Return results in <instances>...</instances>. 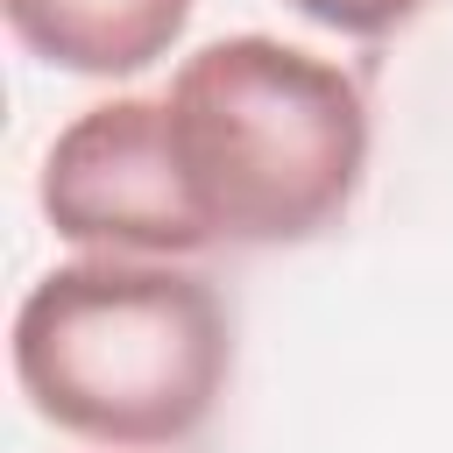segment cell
Listing matches in <instances>:
<instances>
[{
    "label": "cell",
    "mask_w": 453,
    "mask_h": 453,
    "mask_svg": "<svg viewBox=\"0 0 453 453\" xmlns=\"http://www.w3.org/2000/svg\"><path fill=\"white\" fill-rule=\"evenodd\" d=\"M14 382L71 439L184 446L234 382V311L184 262L85 255L21 290Z\"/></svg>",
    "instance_id": "obj_1"
},
{
    "label": "cell",
    "mask_w": 453,
    "mask_h": 453,
    "mask_svg": "<svg viewBox=\"0 0 453 453\" xmlns=\"http://www.w3.org/2000/svg\"><path fill=\"white\" fill-rule=\"evenodd\" d=\"M163 113L212 248H304L361 198L368 99L333 57L219 35L177 64Z\"/></svg>",
    "instance_id": "obj_2"
},
{
    "label": "cell",
    "mask_w": 453,
    "mask_h": 453,
    "mask_svg": "<svg viewBox=\"0 0 453 453\" xmlns=\"http://www.w3.org/2000/svg\"><path fill=\"white\" fill-rule=\"evenodd\" d=\"M35 205L85 255L184 262L212 248L170 149V113L163 99H142V92L99 99L71 127H57V142L42 149Z\"/></svg>",
    "instance_id": "obj_3"
},
{
    "label": "cell",
    "mask_w": 453,
    "mask_h": 453,
    "mask_svg": "<svg viewBox=\"0 0 453 453\" xmlns=\"http://www.w3.org/2000/svg\"><path fill=\"white\" fill-rule=\"evenodd\" d=\"M14 42L71 78H134L177 50L191 0H0Z\"/></svg>",
    "instance_id": "obj_4"
},
{
    "label": "cell",
    "mask_w": 453,
    "mask_h": 453,
    "mask_svg": "<svg viewBox=\"0 0 453 453\" xmlns=\"http://www.w3.org/2000/svg\"><path fill=\"white\" fill-rule=\"evenodd\" d=\"M304 21H319V28H333V35H354V42H382V35H396L425 0H290Z\"/></svg>",
    "instance_id": "obj_5"
}]
</instances>
